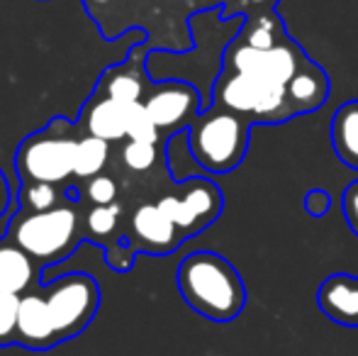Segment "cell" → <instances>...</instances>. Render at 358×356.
<instances>
[{
	"label": "cell",
	"instance_id": "6da1fadb",
	"mask_svg": "<svg viewBox=\"0 0 358 356\" xmlns=\"http://www.w3.org/2000/svg\"><path fill=\"white\" fill-rule=\"evenodd\" d=\"M176 280L185 303L213 322H231L246 308V285L239 271L215 252L188 254Z\"/></svg>",
	"mask_w": 358,
	"mask_h": 356
},
{
	"label": "cell",
	"instance_id": "7a4b0ae2",
	"mask_svg": "<svg viewBox=\"0 0 358 356\" xmlns=\"http://www.w3.org/2000/svg\"><path fill=\"white\" fill-rule=\"evenodd\" d=\"M251 127L254 122L246 115L231 113L220 105L203 110L185 129L195 164L213 173L234 171L246 157Z\"/></svg>",
	"mask_w": 358,
	"mask_h": 356
},
{
	"label": "cell",
	"instance_id": "3957f363",
	"mask_svg": "<svg viewBox=\"0 0 358 356\" xmlns=\"http://www.w3.org/2000/svg\"><path fill=\"white\" fill-rule=\"evenodd\" d=\"M5 234L15 244H20L34 262L42 264L44 271L52 264H62L83 242L78 213L69 203H62L44 213H20L17 210Z\"/></svg>",
	"mask_w": 358,
	"mask_h": 356
},
{
	"label": "cell",
	"instance_id": "277c9868",
	"mask_svg": "<svg viewBox=\"0 0 358 356\" xmlns=\"http://www.w3.org/2000/svg\"><path fill=\"white\" fill-rule=\"evenodd\" d=\"M76 127L71 120L54 118L39 132L22 139L15 152V166L20 180H44V183L62 185L69 176H73V157L78 147Z\"/></svg>",
	"mask_w": 358,
	"mask_h": 356
},
{
	"label": "cell",
	"instance_id": "5b68a950",
	"mask_svg": "<svg viewBox=\"0 0 358 356\" xmlns=\"http://www.w3.org/2000/svg\"><path fill=\"white\" fill-rule=\"evenodd\" d=\"M213 105L246 115L254 124H280L295 118L283 83L227 71V69H222L213 86Z\"/></svg>",
	"mask_w": 358,
	"mask_h": 356
},
{
	"label": "cell",
	"instance_id": "8992f818",
	"mask_svg": "<svg viewBox=\"0 0 358 356\" xmlns=\"http://www.w3.org/2000/svg\"><path fill=\"white\" fill-rule=\"evenodd\" d=\"M42 293L57 327L59 344L78 337L98 315L100 288L88 273H66L57 280H47Z\"/></svg>",
	"mask_w": 358,
	"mask_h": 356
},
{
	"label": "cell",
	"instance_id": "52a82bcc",
	"mask_svg": "<svg viewBox=\"0 0 358 356\" xmlns=\"http://www.w3.org/2000/svg\"><path fill=\"white\" fill-rule=\"evenodd\" d=\"M307 59L310 57L295 39H285L283 44L273 49H256L234 37L224 49L222 69L287 86V81L300 71Z\"/></svg>",
	"mask_w": 358,
	"mask_h": 356
},
{
	"label": "cell",
	"instance_id": "ba28073f",
	"mask_svg": "<svg viewBox=\"0 0 358 356\" xmlns=\"http://www.w3.org/2000/svg\"><path fill=\"white\" fill-rule=\"evenodd\" d=\"M159 205L188 239L200 234L220 218L224 195L210 178H188L180 180L173 193L161 195Z\"/></svg>",
	"mask_w": 358,
	"mask_h": 356
},
{
	"label": "cell",
	"instance_id": "9c48e42d",
	"mask_svg": "<svg viewBox=\"0 0 358 356\" xmlns=\"http://www.w3.org/2000/svg\"><path fill=\"white\" fill-rule=\"evenodd\" d=\"M144 108L156 122L161 132H169L171 137L193 124V120L205 110L200 93L195 86L185 81H164L156 83L144 95Z\"/></svg>",
	"mask_w": 358,
	"mask_h": 356
},
{
	"label": "cell",
	"instance_id": "30bf717a",
	"mask_svg": "<svg viewBox=\"0 0 358 356\" xmlns=\"http://www.w3.org/2000/svg\"><path fill=\"white\" fill-rule=\"evenodd\" d=\"M132 234L134 242H137V249L156 254V257L176 252L185 242L178 225L161 210L159 203H144L134 210Z\"/></svg>",
	"mask_w": 358,
	"mask_h": 356
},
{
	"label": "cell",
	"instance_id": "8fae6325",
	"mask_svg": "<svg viewBox=\"0 0 358 356\" xmlns=\"http://www.w3.org/2000/svg\"><path fill=\"white\" fill-rule=\"evenodd\" d=\"M17 344L32 352H47L57 347V327H54L52 313H49L47 298L42 288L27 290L20 295V310H17Z\"/></svg>",
	"mask_w": 358,
	"mask_h": 356
},
{
	"label": "cell",
	"instance_id": "7c38bea8",
	"mask_svg": "<svg viewBox=\"0 0 358 356\" xmlns=\"http://www.w3.org/2000/svg\"><path fill=\"white\" fill-rule=\"evenodd\" d=\"M129 113H132V103H120L115 98L95 93L83 105L80 124H83L85 134H93L105 142H120L127 137Z\"/></svg>",
	"mask_w": 358,
	"mask_h": 356
},
{
	"label": "cell",
	"instance_id": "4fadbf2b",
	"mask_svg": "<svg viewBox=\"0 0 358 356\" xmlns=\"http://www.w3.org/2000/svg\"><path fill=\"white\" fill-rule=\"evenodd\" d=\"M320 310L336 325L358 327V276L331 273L317 290Z\"/></svg>",
	"mask_w": 358,
	"mask_h": 356
},
{
	"label": "cell",
	"instance_id": "5bb4252c",
	"mask_svg": "<svg viewBox=\"0 0 358 356\" xmlns=\"http://www.w3.org/2000/svg\"><path fill=\"white\" fill-rule=\"evenodd\" d=\"M142 49L129 52V57L117 66H110L100 76L98 90L95 93L115 98L120 103H142L146 95V81H144V57H139Z\"/></svg>",
	"mask_w": 358,
	"mask_h": 356
},
{
	"label": "cell",
	"instance_id": "9a60e30c",
	"mask_svg": "<svg viewBox=\"0 0 358 356\" xmlns=\"http://www.w3.org/2000/svg\"><path fill=\"white\" fill-rule=\"evenodd\" d=\"M285 88H287V100H290L292 113L295 115L315 113L329 98V76H327V71L320 64L307 59L300 71L287 81Z\"/></svg>",
	"mask_w": 358,
	"mask_h": 356
},
{
	"label": "cell",
	"instance_id": "2e32d148",
	"mask_svg": "<svg viewBox=\"0 0 358 356\" xmlns=\"http://www.w3.org/2000/svg\"><path fill=\"white\" fill-rule=\"evenodd\" d=\"M34 259L15 244L8 234L0 237V290L3 293L24 295L37 280Z\"/></svg>",
	"mask_w": 358,
	"mask_h": 356
},
{
	"label": "cell",
	"instance_id": "e0dca14e",
	"mask_svg": "<svg viewBox=\"0 0 358 356\" xmlns=\"http://www.w3.org/2000/svg\"><path fill=\"white\" fill-rule=\"evenodd\" d=\"M236 39L256 49H273L283 44L285 39H290V34L285 29L283 17L275 10H254L244 20Z\"/></svg>",
	"mask_w": 358,
	"mask_h": 356
},
{
	"label": "cell",
	"instance_id": "ac0fdd59",
	"mask_svg": "<svg viewBox=\"0 0 358 356\" xmlns=\"http://www.w3.org/2000/svg\"><path fill=\"white\" fill-rule=\"evenodd\" d=\"M331 147L346 166L358 171V100H346L331 118Z\"/></svg>",
	"mask_w": 358,
	"mask_h": 356
},
{
	"label": "cell",
	"instance_id": "d6986e66",
	"mask_svg": "<svg viewBox=\"0 0 358 356\" xmlns=\"http://www.w3.org/2000/svg\"><path fill=\"white\" fill-rule=\"evenodd\" d=\"M110 157V142L93 134H85L78 139V147H76L73 157V176L78 178H93L100 176V171L105 169Z\"/></svg>",
	"mask_w": 358,
	"mask_h": 356
},
{
	"label": "cell",
	"instance_id": "ffe728a7",
	"mask_svg": "<svg viewBox=\"0 0 358 356\" xmlns=\"http://www.w3.org/2000/svg\"><path fill=\"white\" fill-rule=\"evenodd\" d=\"M62 190L44 180H27L20 188V213H44L62 205Z\"/></svg>",
	"mask_w": 358,
	"mask_h": 356
},
{
	"label": "cell",
	"instance_id": "44dd1931",
	"mask_svg": "<svg viewBox=\"0 0 358 356\" xmlns=\"http://www.w3.org/2000/svg\"><path fill=\"white\" fill-rule=\"evenodd\" d=\"M120 205L110 203V205H93L85 215V229H88L93 237H108L117 229L120 222Z\"/></svg>",
	"mask_w": 358,
	"mask_h": 356
},
{
	"label": "cell",
	"instance_id": "7402d4cb",
	"mask_svg": "<svg viewBox=\"0 0 358 356\" xmlns=\"http://www.w3.org/2000/svg\"><path fill=\"white\" fill-rule=\"evenodd\" d=\"M127 139H134V142H151V144H159L161 129L156 127V122L151 120V115L146 113L144 103H132V113H129Z\"/></svg>",
	"mask_w": 358,
	"mask_h": 356
},
{
	"label": "cell",
	"instance_id": "603a6c76",
	"mask_svg": "<svg viewBox=\"0 0 358 356\" xmlns=\"http://www.w3.org/2000/svg\"><path fill=\"white\" fill-rule=\"evenodd\" d=\"M17 310L20 295L0 290V347L17 344Z\"/></svg>",
	"mask_w": 358,
	"mask_h": 356
},
{
	"label": "cell",
	"instance_id": "cb8c5ba5",
	"mask_svg": "<svg viewBox=\"0 0 358 356\" xmlns=\"http://www.w3.org/2000/svg\"><path fill=\"white\" fill-rule=\"evenodd\" d=\"M122 162L129 171H137V173L149 171V169L156 164V144L134 142V139H129L122 149Z\"/></svg>",
	"mask_w": 358,
	"mask_h": 356
},
{
	"label": "cell",
	"instance_id": "d4e9b609",
	"mask_svg": "<svg viewBox=\"0 0 358 356\" xmlns=\"http://www.w3.org/2000/svg\"><path fill=\"white\" fill-rule=\"evenodd\" d=\"M85 193H88L90 203L95 205H110L117 198V183L108 176H93L85 183Z\"/></svg>",
	"mask_w": 358,
	"mask_h": 356
},
{
	"label": "cell",
	"instance_id": "484cf974",
	"mask_svg": "<svg viewBox=\"0 0 358 356\" xmlns=\"http://www.w3.org/2000/svg\"><path fill=\"white\" fill-rule=\"evenodd\" d=\"M329 208H331V195L324 188H312L305 195V210L312 218H324L329 213Z\"/></svg>",
	"mask_w": 358,
	"mask_h": 356
},
{
	"label": "cell",
	"instance_id": "4316f807",
	"mask_svg": "<svg viewBox=\"0 0 358 356\" xmlns=\"http://www.w3.org/2000/svg\"><path fill=\"white\" fill-rule=\"evenodd\" d=\"M341 208H344V218H346V222H349L351 232L358 234V178L344 190Z\"/></svg>",
	"mask_w": 358,
	"mask_h": 356
},
{
	"label": "cell",
	"instance_id": "83f0119b",
	"mask_svg": "<svg viewBox=\"0 0 358 356\" xmlns=\"http://www.w3.org/2000/svg\"><path fill=\"white\" fill-rule=\"evenodd\" d=\"M13 185H10V178L8 173L3 171V166H0V218H5V215L10 213V208H13Z\"/></svg>",
	"mask_w": 358,
	"mask_h": 356
},
{
	"label": "cell",
	"instance_id": "f1b7e54d",
	"mask_svg": "<svg viewBox=\"0 0 358 356\" xmlns=\"http://www.w3.org/2000/svg\"><path fill=\"white\" fill-rule=\"evenodd\" d=\"M246 3L254 10H275V5H278L280 0H246Z\"/></svg>",
	"mask_w": 358,
	"mask_h": 356
},
{
	"label": "cell",
	"instance_id": "f546056e",
	"mask_svg": "<svg viewBox=\"0 0 358 356\" xmlns=\"http://www.w3.org/2000/svg\"><path fill=\"white\" fill-rule=\"evenodd\" d=\"M95 3H108V0H95Z\"/></svg>",
	"mask_w": 358,
	"mask_h": 356
}]
</instances>
